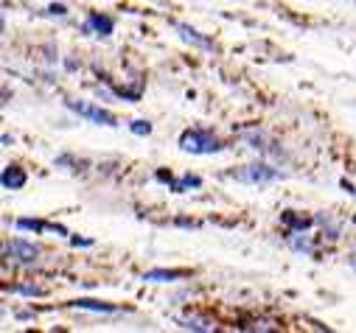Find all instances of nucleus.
<instances>
[{
    "mask_svg": "<svg viewBox=\"0 0 356 333\" xmlns=\"http://www.w3.org/2000/svg\"><path fill=\"white\" fill-rule=\"evenodd\" d=\"M23 185H26V174L17 169V165H9V169L3 171V188L17 191V188H23Z\"/></svg>",
    "mask_w": 356,
    "mask_h": 333,
    "instance_id": "5",
    "label": "nucleus"
},
{
    "mask_svg": "<svg viewBox=\"0 0 356 333\" xmlns=\"http://www.w3.org/2000/svg\"><path fill=\"white\" fill-rule=\"evenodd\" d=\"M186 272H163V269H154L146 275V280H157V283H165V280H177V278H183Z\"/></svg>",
    "mask_w": 356,
    "mask_h": 333,
    "instance_id": "8",
    "label": "nucleus"
},
{
    "mask_svg": "<svg viewBox=\"0 0 356 333\" xmlns=\"http://www.w3.org/2000/svg\"><path fill=\"white\" fill-rule=\"evenodd\" d=\"M76 305H79V308H90V311H115L113 305H104V302H93V300H79Z\"/></svg>",
    "mask_w": 356,
    "mask_h": 333,
    "instance_id": "9",
    "label": "nucleus"
},
{
    "mask_svg": "<svg viewBox=\"0 0 356 333\" xmlns=\"http://www.w3.org/2000/svg\"><path fill=\"white\" fill-rule=\"evenodd\" d=\"M17 291L20 294H42V289H37V286H20Z\"/></svg>",
    "mask_w": 356,
    "mask_h": 333,
    "instance_id": "12",
    "label": "nucleus"
},
{
    "mask_svg": "<svg viewBox=\"0 0 356 333\" xmlns=\"http://www.w3.org/2000/svg\"><path fill=\"white\" fill-rule=\"evenodd\" d=\"M37 253H40V249L34 244H26V241H12L6 246V255H15V261H23V264L37 261Z\"/></svg>",
    "mask_w": 356,
    "mask_h": 333,
    "instance_id": "4",
    "label": "nucleus"
},
{
    "mask_svg": "<svg viewBox=\"0 0 356 333\" xmlns=\"http://www.w3.org/2000/svg\"><path fill=\"white\" fill-rule=\"evenodd\" d=\"M87 28H96L99 34L107 37V34H113V20L110 17H102V15H93L90 23H87Z\"/></svg>",
    "mask_w": 356,
    "mask_h": 333,
    "instance_id": "7",
    "label": "nucleus"
},
{
    "mask_svg": "<svg viewBox=\"0 0 356 333\" xmlns=\"http://www.w3.org/2000/svg\"><path fill=\"white\" fill-rule=\"evenodd\" d=\"M197 185H200V180H197V177H183L180 182H171V188H174V191H186V188H197Z\"/></svg>",
    "mask_w": 356,
    "mask_h": 333,
    "instance_id": "10",
    "label": "nucleus"
},
{
    "mask_svg": "<svg viewBox=\"0 0 356 333\" xmlns=\"http://www.w3.org/2000/svg\"><path fill=\"white\" fill-rule=\"evenodd\" d=\"M180 146L191 154H213V151H222V140L208 132V129H188L183 132L180 137Z\"/></svg>",
    "mask_w": 356,
    "mask_h": 333,
    "instance_id": "1",
    "label": "nucleus"
},
{
    "mask_svg": "<svg viewBox=\"0 0 356 333\" xmlns=\"http://www.w3.org/2000/svg\"><path fill=\"white\" fill-rule=\"evenodd\" d=\"M233 177L241 180V182H270V180L278 177V171L270 169V165H247L244 171H236Z\"/></svg>",
    "mask_w": 356,
    "mask_h": 333,
    "instance_id": "3",
    "label": "nucleus"
},
{
    "mask_svg": "<svg viewBox=\"0 0 356 333\" xmlns=\"http://www.w3.org/2000/svg\"><path fill=\"white\" fill-rule=\"evenodd\" d=\"M132 132H135V135H149V132H152V123H146V121H135V123H132Z\"/></svg>",
    "mask_w": 356,
    "mask_h": 333,
    "instance_id": "11",
    "label": "nucleus"
},
{
    "mask_svg": "<svg viewBox=\"0 0 356 333\" xmlns=\"http://www.w3.org/2000/svg\"><path fill=\"white\" fill-rule=\"evenodd\" d=\"M174 28H177V31H180V34H183L186 40H191L194 45H200V48H213V45L208 42V40H202V37H200V34H197L194 28H188V26H183V23H174Z\"/></svg>",
    "mask_w": 356,
    "mask_h": 333,
    "instance_id": "6",
    "label": "nucleus"
},
{
    "mask_svg": "<svg viewBox=\"0 0 356 333\" xmlns=\"http://www.w3.org/2000/svg\"><path fill=\"white\" fill-rule=\"evenodd\" d=\"M67 107H70L73 112L84 115V118L96 121V123H104V126H115V123H118L113 112H107V110H102V107H93V104H81V101H67Z\"/></svg>",
    "mask_w": 356,
    "mask_h": 333,
    "instance_id": "2",
    "label": "nucleus"
}]
</instances>
